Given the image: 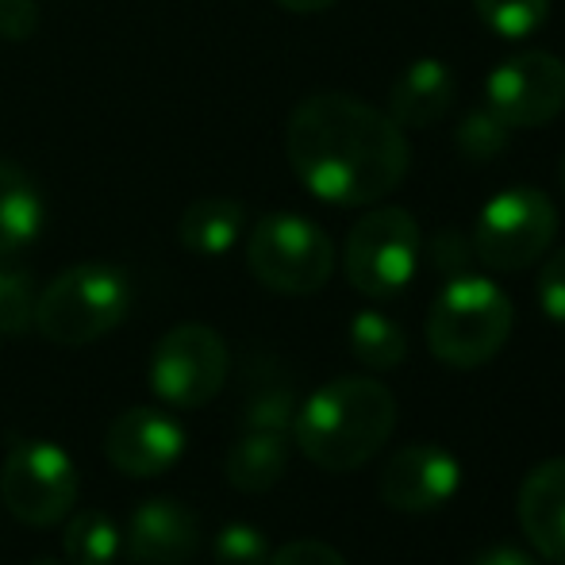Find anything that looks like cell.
I'll list each match as a JSON object with an SVG mask.
<instances>
[{"mask_svg": "<svg viewBox=\"0 0 565 565\" xmlns=\"http://www.w3.org/2000/svg\"><path fill=\"white\" fill-rule=\"evenodd\" d=\"M285 154L300 185L339 209H373L412 170L404 127L350 93L300 100L285 124Z\"/></svg>", "mask_w": 565, "mask_h": 565, "instance_id": "obj_1", "label": "cell"}, {"mask_svg": "<svg viewBox=\"0 0 565 565\" xmlns=\"http://www.w3.org/2000/svg\"><path fill=\"white\" fill-rule=\"evenodd\" d=\"M396 427V396L373 377H335L316 388L292 419V439L312 466L350 473L377 458Z\"/></svg>", "mask_w": 565, "mask_h": 565, "instance_id": "obj_2", "label": "cell"}, {"mask_svg": "<svg viewBox=\"0 0 565 565\" xmlns=\"http://www.w3.org/2000/svg\"><path fill=\"white\" fill-rule=\"evenodd\" d=\"M512 323L515 308L497 281L458 274L443 285L431 312H427V347L443 365L477 370L504 350Z\"/></svg>", "mask_w": 565, "mask_h": 565, "instance_id": "obj_3", "label": "cell"}, {"mask_svg": "<svg viewBox=\"0 0 565 565\" xmlns=\"http://www.w3.org/2000/svg\"><path fill=\"white\" fill-rule=\"evenodd\" d=\"M131 308V281L113 262H77L62 269L35 300V328L58 347H85L119 328Z\"/></svg>", "mask_w": 565, "mask_h": 565, "instance_id": "obj_4", "label": "cell"}, {"mask_svg": "<svg viewBox=\"0 0 565 565\" xmlns=\"http://www.w3.org/2000/svg\"><path fill=\"white\" fill-rule=\"evenodd\" d=\"M246 266L281 297H312L335 274V246L320 224L297 212H269L250 227Z\"/></svg>", "mask_w": 565, "mask_h": 565, "instance_id": "obj_5", "label": "cell"}, {"mask_svg": "<svg viewBox=\"0 0 565 565\" xmlns=\"http://www.w3.org/2000/svg\"><path fill=\"white\" fill-rule=\"evenodd\" d=\"M419 250H424V235H419L416 216L408 209L385 204V209H370L350 227L342 269L358 292L385 300L412 285Z\"/></svg>", "mask_w": 565, "mask_h": 565, "instance_id": "obj_6", "label": "cell"}, {"mask_svg": "<svg viewBox=\"0 0 565 565\" xmlns=\"http://www.w3.org/2000/svg\"><path fill=\"white\" fill-rule=\"evenodd\" d=\"M558 235V209L535 185H512L481 209L473 224V254L489 269L515 274L551 250Z\"/></svg>", "mask_w": 565, "mask_h": 565, "instance_id": "obj_7", "label": "cell"}, {"mask_svg": "<svg viewBox=\"0 0 565 565\" xmlns=\"http://www.w3.org/2000/svg\"><path fill=\"white\" fill-rule=\"evenodd\" d=\"M0 500L12 520L54 527L77 504V466L58 443L15 439L0 466Z\"/></svg>", "mask_w": 565, "mask_h": 565, "instance_id": "obj_8", "label": "cell"}, {"mask_svg": "<svg viewBox=\"0 0 565 565\" xmlns=\"http://www.w3.org/2000/svg\"><path fill=\"white\" fill-rule=\"evenodd\" d=\"M227 342L209 323H178L150 354V393L170 408H204L227 381Z\"/></svg>", "mask_w": 565, "mask_h": 565, "instance_id": "obj_9", "label": "cell"}, {"mask_svg": "<svg viewBox=\"0 0 565 565\" xmlns=\"http://www.w3.org/2000/svg\"><path fill=\"white\" fill-rule=\"evenodd\" d=\"M489 113L508 127H543L565 108V62L551 51H520L489 74Z\"/></svg>", "mask_w": 565, "mask_h": 565, "instance_id": "obj_10", "label": "cell"}, {"mask_svg": "<svg viewBox=\"0 0 565 565\" xmlns=\"http://www.w3.org/2000/svg\"><path fill=\"white\" fill-rule=\"evenodd\" d=\"M458 484L461 466L447 447H439V443H408V447L388 454L385 469L377 477V497L393 512L427 515L454 500Z\"/></svg>", "mask_w": 565, "mask_h": 565, "instance_id": "obj_11", "label": "cell"}, {"mask_svg": "<svg viewBox=\"0 0 565 565\" xmlns=\"http://www.w3.org/2000/svg\"><path fill=\"white\" fill-rule=\"evenodd\" d=\"M185 427L158 408H127L113 419L105 439L108 461L127 477H158L185 454Z\"/></svg>", "mask_w": 565, "mask_h": 565, "instance_id": "obj_12", "label": "cell"}, {"mask_svg": "<svg viewBox=\"0 0 565 565\" xmlns=\"http://www.w3.org/2000/svg\"><path fill=\"white\" fill-rule=\"evenodd\" d=\"M196 546H201V523L193 508L170 497L142 500L124 531L127 558L139 565H181L193 558Z\"/></svg>", "mask_w": 565, "mask_h": 565, "instance_id": "obj_13", "label": "cell"}, {"mask_svg": "<svg viewBox=\"0 0 565 565\" xmlns=\"http://www.w3.org/2000/svg\"><path fill=\"white\" fill-rule=\"evenodd\" d=\"M520 527L543 558L565 565V458L535 466L520 484Z\"/></svg>", "mask_w": 565, "mask_h": 565, "instance_id": "obj_14", "label": "cell"}, {"mask_svg": "<svg viewBox=\"0 0 565 565\" xmlns=\"http://www.w3.org/2000/svg\"><path fill=\"white\" fill-rule=\"evenodd\" d=\"M458 97V82L454 70L439 58H416L401 70L388 93V116L404 127V131H424L435 127L454 108Z\"/></svg>", "mask_w": 565, "mask_h": 565, "instance_id": "obj_15", "label": "cell"}, {"mask_svg": "<svg viewBox=\"0 0 565 565\" xmlns=\"http://www.w3.org/2000/svg\"><path fill=\"white\" fill-rule=\"evenodd\" d=\"M46 204L35 178L0 158V254H20L43 235Z\"/></svg>", "mask_w": 565, "mask_h": 565, "instance_id": "obj_16", "label": "cell"}, {"mask_svg": "<svg viewBox=\"0 0 565 565\" xmlns=\"http://www.w3.org/2000/svg\"><path fill=\"white\" fill-rule=\"evenodd\" d=\"M246 231V209L231 196H201L181 212L178 238L185 250L201 258H220L243 238Z\"/></svg>", "mask_w": 565, "mask_h": 565, "instance_id": "obj_17", "label": "cell"}, {"mask_svg": "<svg viewBox=\"0 0 565 565\" xmlns=\"http://www.w3.org/2000/svg\"><path fill=\"white\" fill-rule=\"evenodd\" d=\"M289 466V435L285 431H246L227 454V481L238 492H269Z\"/></svg>", "mask_w": 565, "mask_h": 565, "instance_id": "obj_18", "label": "cell"}, {"mask_svg": "<svg viewBox=\"0 0 565 565\" xmlns=\"http://www.w3.org/2000/svg\"><path fill=\"white\" fill-rule=\"evenodd\" d=\"M62 551H66L70 565H116L119 551H124V535L113 515L89 508V512H74V520L66 523Z\"/></svg>", "mask_w": 565, "mask_h": 565, "instance_id": "obj_19", "label": "cell"}, {"mask_svg": "<svg viewBox=\"0 0 565 565\" xmlns=\"http://www.w3.org/2000/svg\"><path fill=\"white\" fill-rule=\"evenodd\" d=\"M350 350L370 370H396L408 358V335L385 312L365 308V312H358L350 320Z\"/></svg>", "mask_w": 565, "mask_h": 565, "instance_id": "obj_20", "label": "cell"}, {"mask_svg": "<svg viewBox=\"0 0 565 565\" xmlns=\"http://www.w3.org/2000/svg\"><path fill=\"white\" fill-rule=\"evenodd\" d=\"M481 23L500 39H527L551 15V0H473Z\"/></svg>", "mask_w": 565, "mask_h": 565, "instance_id": "obj_21", "label": "cell"}, {"mask_svg": "<svg viewBox=\"0 0 565 565\" xmlns=\"http://www.w3.org/2000/svg\"><path fill=\"white\" fill-rule=\"evenodd\" d=\"M35 285L23 269L0 266V335H23L35 328Z\"/></svg>", "mask_w": 565, "mask_h": 565, "instance_id": "obj_22", "label": "cell"}, {"mask_svg": "<svg viewBox=\"0 0 565 565\" xmlns=\"http://www.w3.org/2000/svg\"><path fill=\"white\" fill-rule=\"evenodd\" d=\"M297 396L289 385H262L250 393L243 412L246 431H292V419H297Z\"/></svg>", "mask_w": 565, "mask_h": 565, "instance_id": "obj_23", "label": "cell"}, {"mask_svg": "<svg viewBox=\"0 0 565 565\" xmlns=\"http://www.w3.org/2000/svg\"><path fill=\"white\" fill-rule=\"evenodd\" d=\"M508 131H512V127H508L497 113L484 108V113H469L466 119H461L454 142H458V150H461L466 162H492L497 154H504Z\"/></svg>", "mask_w": 565, "mask_h": 565, "instance_id": "obj_24", "label": "cell"}, {"mask_svg": "<svg viewBox=\"0 0 565 565\" xmlns=\"http://www.w3.org/2000/svg\"><path fill=\"white\" fill-rule=\"evenodd\" d=\"M212 554H216V565H266L269 539L262 535L254 523H227V527L220 531Z\"/></svg>", "mask_w": 565, "mask_h": 565, "instance_id": "obj_25", "label": "cell"}, {"mask_svg": "<svg viewBox=\"0 0 565 565\" xmlns=\"http://www.w3.org/2000/svg\"><path fill=\"white\" fill-rule=\"evenodd\" d=\"M539 308L554 323H565V250H554L539 274Z\"/></svg>", "mask_w": 565, "mask_h": 565, "instance_id": "obj_26", "label": "cell"}, {"mask_svg": "<svg viewBox=\"0 0 565 565\" xmlns=\"http://www.w3.org/2000/svg\"><path fill=\"white\" fill-rule=\"evenodd\" d=\"M266 565H347V558L320 539H297V543H285L277 554H269Z\"/></svg>", "mask_w": 565, "mask_h": 565, "instance_id": "obj_27", "label": "cell"}, {"mask_svg": "<svg viewBox=\"0 0 565 565\" xmlns=\"http://www.w3.org/2000/svg\"><path fill=\"white\" fill-rule=\"evenodd\" d=\"M39 28V0H0V39L23 43Z\"/></svg>", "mask_w": 565, "mask_h": 565, "instance_id": "obj_28", "label": "cell"}, {"mask_svg": "<svg viewBox=\"0 0 565 565\" xmlns=\"http://www.w3.org/2000/svg\"><path fill=\"white\" fill-rule=\"evenodd\" d=\"M473 254V246H461V238H458V231H443L439 238H435V266L443 269V274H450L458 277L461 274V266H466V258Z\"/></svg>", "mask_w": 565, "mask_h": 565, "instance_id": "obj_29", "label": "cell"}, {"mask_svg": "<svg viewBox=\"0 0 565 565\" xmlns=\"http://www.w3.org/2000/svg\"><path fill=\"white\" fill-rule=\"evenodd\" d=\"M469 565H539V562L512 543H492V546H484V551H477Z\"/></svg>", "mask_w": 565, "mask_h": 565, "instance_id": "obj_30", "label": "cell"}, {"mask_svg": "<svg viewBox=\"0 0 565 565\" xmlns=\"http://www.w3.org/2000/svg\"><path fill=\"white\" fill-rule=\"evenodd\" d=\"M277 4L285 8V12H300V15H308V12H323V8H331L335 0H277Z\"/></svg>", "mask_w": 565, "mask_h": 565, "instance_id": "obj_31", "label": "cell"}, {"mask_svg": "<svg viewBox=\"0 0 565 565\" xmlns=\"http://www.w3.org/2000/svg\"><path fill=\"white\" fill-rule=\"evenodd\" d=\"M562 189H565V158H562Z\"/></svg>", "mask_w": 565, "mask_h": 565, "instance_id": "obj_32", "label": "cell"}]
</instances>
